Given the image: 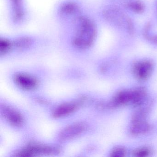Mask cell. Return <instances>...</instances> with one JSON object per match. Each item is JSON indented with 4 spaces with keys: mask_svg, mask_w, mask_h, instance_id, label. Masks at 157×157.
Returning a JSON list of instances; mask_svg holds the SVG:
<instances>
[{
    "mask_svg": "<svg viewBox=\"0 0 157 157\" xmlns=\"http://www.w3.org/2000/svg\"><path fill=\"white\" fill-rule=\"evenodd\" d=\"M88 9L82 0H59L55 5L53 15L61 27L72 22Z\"/></svg>",
    "mask_w": 157,
    "mask_h": 157,
    "instance_id": "3957f363",
    "label": "cell"
},
{
    "mask_svg": "<svg viewBox=\"0 0 157 157\" xmlns=\"http://www.w3.org/2000/svg\"><path fill=\"white\" fill-rule=\"evenodd\" d=\"M86 128V125L82 123L71 124L60 131L59 138V140L63 141L70 140L81 135Z\"/></svg>",
    "mask_w": 157,
    "mask_h": 157,
    "instance_id": "8992f818",
    "label": "cell"
},
{
    "mask_svg": "<svg viewBox=\"0 0 157 157\" xmlns=\"http://www.w3.org/2000/svg\"><path fill=\"white\" fill-rule=\"evenodd\" d=\"M83 101H75L66 103L58 106L54 110L53 116L55 118L65 117L74 113L81 105Z\"/></svg>",
    "mask_w": 157,
    "mask_h": 157,
    "instance_id": "ba28073f",
    "label": "cell"
},
{
    "mask_svg": "<svg viewBox=\"0 0 157 157\" xmlns=\"http://www.w3.org/2000/svg\"><path fill=\"white\" fill-rule=\"evenodd\" d=\"M51 40L39 34L27 32L17 33L1 34L0 35V52L3 56H9L13 52L23 53L45 46Z\"/></svg>",
    "mask_w": 157,
    "mask_h": 157,
    "instance_id": "7a4b0ae2",
    "label": "cell"
},
{
    "mask_svg": "<svg viewBox=\"0 0 157 157\" xmlns=\"http://www.w3.org/2000/svg\"><path fill=\"white\" fill-rule=\"evenodd\" d=\"M98 34L97 21L88 9L72 22L59 27L58 42L70 50L85 53L93 48Z\"/></svg>",
    "mask_w": 157,
    "mask_h": 157,
    "instance_id": "6da1fadb",
    "label": "cell"
},
{
    "mask_svg": "<svg viewBox=\"0 0 157 157\" xmlns=\"http://www.w3.org/2000/svg\"><path fill=\"white\" fill-rule=\"evenodd\" d=\"M6 1L8 21L10 26L18 29L26 25L31 19V13L26 0Z\"/></svg>",
    "mask_w": 157,
    "mask_h": 157,
    "instance_id": "277c9868",
    "label": "cell"
},
{
    "mask_svg": "<svg viewBox=\"0 0 157 157\" xmlns=\"http://www.w3.org/2000/svg\"><path fill=\"white\" fill-rule=\"evenodd\" d=\"M60 151L59 148L55 146L32 143L25 147L15 154L17 157H32L44 155L57 154Z\"/></svg>",
    "mask_w": 157,
    "mask_h": 157,
    "instance_id": "5b68a950",
    "label": "cell"
},
{
    "mask_svg": "<svg viewBox=\"0 0 157 157\" xmlns=\"http://www.w3.org/2000/svg\"><path fill=\"white\" fill-rule=\"evenodd\" d=\"M14 80L18 86L25 90H32L37 87V80L32 76L23 73L16 74Z\"/></svg>",
    "mask_w": 157,
    "mask_h": 157,
    "instance_id": "9c48e42d",
    "label": "cell"
},
{
    "mask_svg": "<svg viewBox=\"0 0 157 157\" xmlns=\"http://www.w3.org/2000/svg\"><path fill=\"white\" fill-rule=\"evenodd\" d=\"M1 113L4 119L12 125L19 127L23 123V118L21 113L9 105H2Z\"/></svg>",
    "mask_w": 157,
    "mask_h": 157,
    "instance_id": "52a82bcc",
    "label": "cell"
}]
</instances>
